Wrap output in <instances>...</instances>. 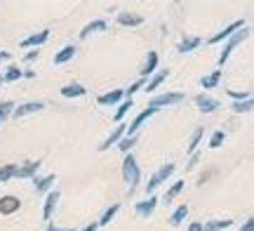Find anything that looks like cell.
Masks as SVG:
<instances>
[{
    "instance_id": "10",
    "label": "cell",
    "mask_w": 254,
    "mask_h": 231,
    "mask_svg": "<svg viewBox=\"0 0 254 231\" xmlns=\"http://www.w3.org/2000/svg\"><path fill=\"white\" fill-rule=\"evenodd\" d=\"M155 205H158V198H153V196H148L146 201H139V203L134 205V213L139 215V217H151L153 215V210H155Z\"/></svg>"
},
{
    "instance_id": "1",
    "label": "cell",
    "mask_w": 254,
    "mask_h": 231,
    "mask_svg": "<svg viewBox=\"0 0 254 231\" xmlns=\"http://www.w3.org/2000/svg\"><path fill=\"white\" fill-rule=\"evenodd\" d=\"M123 177H125L129 191H134L136 184H139V179H141V170H139V165H136V160L132 154H127L125 160H123Z\"/></svg>"
},
{
    "instance_id": "39",
    "label": "cell",
    "mask_w": 254,
    "mask_h": 231,
    "mask_svg": "<svg viewBox=\"0 0 254 231\" xmlns=\"http://www.w3.org/2000/svg\"><path fill=\"white\" fill-rule=\"evenodd\" d=\"M38 55H40V50H31V52L24 57V62H33V59H38Z\"/></svg>"
},
{
    "instance_id": "11",
    "label": "cell",
    "mask_w": 254,
    "mask_h": 231,
    "mask_svg": "<svg viewBox=\"0 0 254 231\" xmlns=\"http://www.w3.org/2000/svg\"><path fill=\"white\" fill-rule=\"evenodd\" d=\"M21 208V201L17 196H2L0 198V215H14Z\"/></svg>"
},
{
    "instance_id": "35",
    "label": "cell",
    "mask_w": 254,
    "mask_h": 231,
    "mask_svg": "<svg viewBox=\"0 0 254 231\" xmlns=\"http://www.w3.org/2000/svg\"><path fill=\"white\" fill-rule=\"evenodd\" d=\"M12 106H14L12 102H0V125H2V123H5V118L12 113Z\"/></svg>"
},
{
    "instance_id": "15",
    "label": "cell",
    "mask_w": 254,
    "mask_h": 231,
    "mask_svg": "<svg viewBox=\"0 0 254 231\" xmlns=\"http://www.w3.org/2000/svg\"><path fill=\"white\" fill-rule=\"evenodd\" d=\"M57 201H59V191H50L45 196V208H43V220H52V213H55L57 208Z\"/></svg>"
},
{
    "instance_id": "34",
    "label": "cell",
    "mask_w": 254,
    "mask_h": 231,
    "mask_svg": "<svg viewBox=\"0 0 254 231\" xmlns=\"http://www.w3.org/2000/svg\"><path fill=\"white\" fill-rule=\"evenodd\" d=\"M132 106H134V102H132V99H125V102L120 104V109H118V113H116V120H118V123H120V120L125 118V113H127V111H129V109H132Z\"/></svg>"
},
{
    "instance_id": "3",
    "label": "cell",
    "mask_w": 254,
    "mask_h": 231,
    "mask_svg": "<svg viewBox=\"0 0 254 231\" xmlns=\"http://www.w3.org/2000/svg\"><path fill=\"white\" fill-rule=\"evenodd\" d=\"M174 172V163H167V165H163L160 170H155L153 177L148 179V184H146V194H153L158 186L163 184V182H167V177Z\"/></svg>"
},
{
    "instance_id": "32",
    "label": "cell",
    "mask_w": 254,
    "mask_h": 231,
    "mask_svg": "<svg viewBox=\"0 0 254 231\" xmlns=\"http://www.w3.org/2000/svg\"><path fill=\"white\" fill-rule=\"evenodd\" d=\"M21 76H24V71H21V69H17V66H9L2 80H5V83H14V80H19Z\"/></svg>"
},
{
    "instance_id": "37",
    "label": "cell",
    "mask_w": 254,
    "mask_h": 231,
    "mask_svg": "<svg viewBox=\"0 0 254 231\" xmlns=\"http://www.w3.org/2000/svg\"><path fill=\"white\" fill-rule=\"evenodd\" d=\"M228 97H233L236 102H245V99H252V92L245 90V92H236V90H228Z\"/></svg>"
},
{
    "instance_id": "19",
    "label": "cell",
    "mask_w": 254,
    "mask_h": 231,
    "mask_svg": "<svg viewBox=\"0 0 254 231\" xmlns=\"http://www.w3.org/2000/svg\"><path fill=\"white\" fill-rule=\"evenodd\" d=\"M85 92H87V90H85L80 83H71V85H64V87H62V97H66V99H73V97H82Z\"/></svg>"
},
{
    "instance_id": "8",
    "label": "cell",
    "mask_w": 254,
    "mask_h": 231,
    "mask_svg": "<svg viewBox=\"0 0 254 231\" xmlns=\"http://www.w3.org/2000/svg\"><path fill=\"white\" fill-rule=\"evenodd\" d=\"M38 167H40V160H26V163L17 165L14 177H19V179H31V177H36Z\"/></svg>"
},
{
    "instance_id": "29",
    "label": "cell",
    "mask_w": 254,
    "mask_h": 231,
    "mask_svg": "<svg viewBox=\"0 0 254 231\" xmlns=\"http://www.w3.org/2000/svg\"><path fill=\"white\" fill-rule=\"evenodd\" d=\"M14 172H17V165H14V163L0 167V184H2V182H9V179L14 177Z\"/></svg>"
},
{
    "instance_id": "9",
    "label": "cell",
    "mask_w": 254,
    "mask_h": 231,
    "mask_svg": "<svg viewBox=\"0 0 254 231\" xmlns=\"http://www.w3.org/2000/svg\"><path fill=\"white\" fill-rule=\"evenodd\" d=\"M123 137H125V125H123V123H118V125H116V130H113L109 137H106V139H104V142L99 144V151H109V149L113 147V144H118Z\"/></svg>"
},
{
    "instance_id": "14",
    "label": "cell",
    "mask_w": 254,
    "mask_h": 231,
    "mask_svg": "<svg viewBox=\"0 0 254 231\" xmlns=\"http://www.w3.org/2000/svg\"><path fill=\"white\" fill-rule=\"evenodd\" d=\"M118 24L120 26H141V24H144V17H141V14H134V12H120Z\"/></svg>"
},
{
    "instance_id": "21",
    "label": "cell",
    "mask_w": 254,
    "mask_h": 231,
    "mask_svg": "<svg viewBox=\"0 0 254 231\" xmlns=\"http://www.w3.org/2000/svg\"><path fill=\"white\" fill-rule=\"evenodd\" d=\"M33 182H36V191H40V194H45V191H50V186L57 182L55 175H47V177H33Z\"/></svg>"
},
{
    "instance_id": "5",
    "label": "cell",
    "mask_w": 254,
    "mask_h": 231,
    "mask_svg": "<svg viewBox=\"0 0 254 231\" xmlns=\"http://www.w3.org/2000/svg\"><path fill=\"white\" fill-rule=\"evenodd\" d=\"M153 113H158V111H155V109H151V106H148L146 111L139 113V116H136V118L132 120V125H127V128H125V132H127L125 137H136V132H139V128H141V125H144V123H146L148 118H151Z\"/></svg>"
},
{
    "instance_id": "24",
    "label": "cell",
    "mask_w": 254,
    "mask_h": 231,
    "mask_svg": "<svg viewBox=\"0 0 254 231\" xmlns=\"http://www.w3.org/2000/svg\"><path fill=\"white\" fill-rule=\"evenodd\" d=\"M233 224V220H212L202 227V231H221V229H228Z\"/></svg>"
},
{
    "instance_id": "28",
    "label": "cell",
    "mask_w": 254,
    "mask_h": 231,
    "mask_svg": "<svg viewBox=\"0 0 254 231\" xmlns=\"http://www.w3.org/2000/svg\"><path fill=\"white\" fill-rule=\"evenodd\" d=\"M198 45H200V38H184L177 50H179V52L184 55V52H190V50H195Z\"/></svg>"
},
{
    "instance_id": "25",
    "label": "cell",
    "mask_w": 254,
    "mask_h": 231,
    "mask_svg": "<svg viewBox=\"0 0 254 231\" xmlns=\"http://www.w3.org/2000/svg\"><path fill=\"white\" fill-rule=\"evenodd\" d=\"M167 76H170V71H167V69H165V71H160V74H155L153 78L148 80V85H146L144 90H146V92H153L155 87H160V83H163V80L167 78Z\"/></svg>"
},
{
    "instance_id": "30",
    "label": "cell",
    "mask_w": 254,
    "mask_h": 231,
    "mask_svg": "<svg viewBox=\"0 0 254 231\" xmlns=\"http://www.w3.org/2000/svg\"><path fill=\"white\" fill-rule=\"evenodd\" d=\"M231 109L236 113H250L254 109V104H252V99H245V102H233L231 104Z\"/></svg>"
},
{
    "instance_id": "12",
    "label": "cell",
    "mask_w": 254,
    "mask_h": 231,
    "mask_svg": "<svg viewBox=\"0 0 254 231\" xmlns=\"http://www.w3.org/2000/svg\"><path fill=\"white\" fill-rule=\"evenodd\" d=\"M195 106H198V111H202V113H212V111H217L219 102L214 97H209V94H198V97H195Z\"/></svg>"
},
{
    "instance_id": "18",
    "label": "cell",
    "mask_w": 254,
    "mask_h": 231,
    "mask_svg": "<svg viewBox=\"0 0 254 231\" xmlns=\"http://www.w3.org/2000/svg\"><path fill=\"white\" fill-rule=\"evenodd\" d=\"M109 28V24L104 21V19H97V21H90L87 26L80 31V38H87V36H92V33H99V31H106Z\"/></svg>"
},
{
    "instance_id": "4",
    "label": "cell",
    "mask_w": 254,
    "mask_h": 231,
    "mask_svg": "<svg viewBox=\"0 0 254 231\" xmlns=\"http://www.w3.org/2000/svg\"><path fill=\"white\" fill-rule=\"evenodd\" d=\"M184 102V94L182 92H165V94H158V97H153L151 102H148V106L151 109H163V106H172V104H179Z\"/></svg>"
},
{
    "instance_id": "23",
    "label": "cell",
    "mask_w": 254,
    "mask_h": 231,
    "mask_svg": "<svg viewBox=\"0 0 254 231\" xmlns=\"http://www.w3.org/2000/svg\"><path fill=\"white\" fill-rule=\"evenodd\" d=\"M186 217H189V205L184 203V205H179V208H177V210L172 213V217H170V224H172V227H179V224H182Z\"/></svg>"
},
{
    "instance_id": "26",
    "label": "cell",
    "mask_w": 254,
    "mask_h": 231,
    "mask_svg": "<svg viewBox=\"0 0 254 231\" xmlns=\"http://www.w3.org/2000/svg\"><path fill=\"white\" fill-rule=\"evenodd\" d=\"M202 135H205V130L202 128H198L193 135H190V142H189V147H186V154H195V149H198V144H200V139H202Z\"/></svg>"
},
{
    "instance_id": "17",
    "label": "cell",
    "mask_w": 254,
    "mask_h": 231,
    "mask_svg": "<svg viewBox=\"0 0 254 231\" xmlns=\"http://www.w3.org/2000/svg\"><path fill=\"white\" fill-rule=\"evenodd\" d=\"M73 57H75V45H66L55 55V64L62 66V64H66V62H71Z\"/></svg>"
},
{
    "instance_id": "33",
    "label": "cell",
    "mask_w": 254,
    "mask_h": 231,
    "mask_svg": "<svg viewBox=\"0 0 254 231\" xmlns=\"http://www.w3.org/2000/svg\"><path fill=\"white\" fill-rule=\"evenodd\" d=\"M224 139H226V135H224L221 130H217V132L209 137V149H219L221 144H224Z\"/></svg>"
},
{
    "instance_id": "31",
    "label": "cell",
    "mask_w": 254,
    "mask_h": 231,
    "mask_svg": "<svg viewBox=\"0 0 254 231\" xmlns=\"http://www.w3.org/2000/svg\"><path fill=\"white\" fill-rule=\"evenodd\" d=\"M182 191H184V182H174V184L167 189V194H165V201H167V203H170V201H174V198L182 194Z\"/></svg>"
},
{
    "instance_id": "6",
    "label": "cell",
    "mask_w": 254,
    "mask_h": 231,
    "mask_svg": "<svg viewBox=\"0 0 254 231\" xmlns=\"http://www.w3.org/2000/svg\"><path fill=\"white\" fill-rule=\"evenodd\" d=\"M245 26L243 24V19H238V21H233V24H228L224 31H219V33H214V36L209 38V45H217V43H221V40H226V38H231L236 31H240V28Z\"/></svg>"
},
{
    "instance_id": "27",
    "label": "cell",
    "mask_w": 254,
    "mask_h": 231,
    "mask_svg": "<svg viewBox=\"0 0 254 231\" xmlns=\"http://www.w3.org/2000/svg\"><path fill=\"white\" fill-rule=\"evenodd\" d=\"M118 210H120V205L118 203H113L109 208V210H106V213L101 215V220L97 224H99V227H106V224H111V220H113V217H116V215H118Z\"/></svg>"
},
{
    "instance_id": "20",
    "label": "cell",
    "mask_w": 254,
    "mask_h": 231,
    "mask_svg": "<svg viewBox=\"0 0 254 231\" xmlns=\"http://www.w3.org/2000/svg\"><path fill=\"white\" fill-rule=\"evenodd\" d=\"M158 69V52H148V59H146V64H144V69H141V78H146V76H151Z\"/></svg>"
},
{
    "instance_id": "38",
    "label": "cell",
    "mask_w": 254,
    "mask_h": 231,
    "mask_svg": "<svg viewBox=\"0 0 254 231\" xmlns=\"http://www.w3.org/2000/svg\"><path fill=\"white\" fill-rule=\"evenodd\" d=\"M144 78H141V80H136L134 85H129V90H127V92H123V94H127V99H132V94L136 92V90H141V87H144Z\"/></svg>"
},
{
    "instance_id": "2",
    "label": "cell",
    "mask_w": 254,
    "mask_h": 231,
    "mask_svg": "<svg viewBox=\"0 0 254 231\" xmlns=\"http://www.w3.org/2000/svg\"><path fill=\"white\" fill-rule=\"evenodd\" d=\"M247 38H250V28L247 26H243V31H236L233 36L228 38V43L224 45V50H221V55H219V66H224L228 62V57H231V52L236 50L238 45H243Z\"/></svg>"
},
{
    "instance_id": "13",
    "label": "cell",
    "mask_w": 254,
    "mask_h": 231,
    "mask_svg": "<svg viewBox=\"0 0 254 231\" xmlns=\"http://www.w3.org/2000/svg\"><path fill=\"white\" fill-rule=\"evenodd\" d=\"M47 38H50V31L47 28H43V31H38V33H33V36H28L21 40V47H33V45H43V43H47Z\"/></svg>"
},
{
    "instance_id": "45",
    "label": "cell",
    "mask_w": 254,
    "mask_h": 231,
    "mask_svg": "<svg viewBox=\"0 0 254 231\" xmlns=\"http://www.w3.org/2000/svg\"><path fill=\"white\" fill-rule=\"evenodd\" d=\"M9 59V52H0V62H7Z\"/></svg>"
},
{
    "instance_id": "7",
    "label": "cell",
    "mask_w": 254,
    "mask_h": 231,
    "mask_svg": "<svg viewBox=\"0 0 254 231\" xmlns=\"http://www.w3.org/2000/svg\"><path fill=\"white\" fill-rule=\"evenodd\" d=\"M43 109H45V104L43 102H26V104H21V106H17V109L12 111V116H14V120H17V118H24V116H31V113L43 111Z\"/></svg>"
},
{
    "instance_id": "22",
    "label": "cell",
    "mask_w": 254,
    "mask_h": 231,
    "mask_svg": "<svg viewBox=\"0 0 254 231\" xmlns=\"http://www.w3.org/2000/svg\"><path fill=\"white\" fill-rule=\"evenodd\" d=\"M219 80H221V69H217V71H212L209 76H205L202 80H200V85L205 87V90H212V87H217Z\"/></svg>"
},
{
    "instance_id": "41",
    "label": "cell",
    "mask_w": 254,
    "mask_h": 231,
    "mask_svg": "<svg viewBox=\"0 0 254 231\" xmlns=\"http://www.w3.org/2000/svg\"><path fill=\"white\" fill-rule=\"evenodd\" d=\"M189 231H202V224H200V222H193L189 227Z\"/></svg>"
},
{
    "instance_id": "46",
    "label": "cell",
    "mask_w": 254,
    "mask_h": 231,
    "mask_svg": "<svg viewBox=\"0 0 254 231\" xmlns=\"http://www.w3.org/2000/svg\"><path fill=\"white\" fill-rule=\"evenodd\" d=\"M0 83H2V78H0Z\"/></svg>"
},
{
    "instance_id": "40",
    "label": "cell",
    "mask_w": 254,
    "mask_h": 231,
    "mask_svg": "<svg viewBox=\"0 0 254 231\" xmlns=\"http://www.w3.org/2000/svg\"><path fill=\"white\" fill-rule=\"evenodd\" d=\"M240 231H254V220H252V217H250V220L243 224V229H240Z\"/></svg>"
},
{
    "instance_id": "16",
    "label": "cell",
    "mask_w": 254,
    "mask_h": 231,
    "mask_svg": "<svg viewBox=\"0 0 254 231\" xmlns=\"http://www.w3.org/2000/svg\"><path fill=\"white\" fill-rule=\"evenodd\" d=\"M123 97H125L123 90H111V92H106V94H99V99H97V102H99L101 106H113V104H118Z\"/></svg>"
},
{
    "instance_id": "42",
    "label": "cell",
    "mask_w": 254,
    "mask_h": 231,
    "mask_svg": "<svg viewBox=\"0 0 254 231\" xmlns=\"http://www.w3.org/2000/svg\"><path fill=\"white\" fill-rule=\"evenodd\" d=\"M200 158H198V154H193V156H190V163H189V170L190 167H195V163H198Z\"/></svg>"
},
{
    "instance_id": "44",
    "label": "cell",
    "mask_w": 254,
    "mask_h": 231,
    "mask_svg": "<svg viewBox=\"0 0 254 231\" xmlns=\"http://www.w3.org/2000/svg\"><path fill=\"white\" fill-rule=\"evenodd\" d=\"M97 229H99V224H87L82 231H97Z\"/></svg>"
},
{
    "instance_id": "36",
    "label": "cell",
    "mask_w": 254,
    "mask_h": 231,
    "mask_svg": "<svg viewBox=\"0 0 254 231\" xmlns=\"http://www.w3.org/2000/svg\"><path fill=\"white\" fill-rule=\"evenodd\" d=\"M134 144H136V137H123V139L118 142L120 151H125V154H127V151H129L132 147H134Z\"/></svg>"
},
{
    "instance_id": "43",
    "label": "cell",
    "mask_w": 254,
    "mask_h": 231,
    "mask_svg": "<svg viewBox=\"0 0 254 231\" xmlns=\"http://www.w3.org/2000/svg\"><path fill=\"white\" fill-rule=\"evenodd\" d=\"M45 231H73V229H59V227H55V224H50Z\"/></svg>"
}]
</instances>
